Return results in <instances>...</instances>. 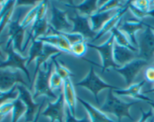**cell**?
Masks as SVG:
<instances>
[{"mask_svg":"<svg viewBox=\"0 0 154 122\" xmlns=\"http://www.w3.org/2000/svg\"><path fill=\"white\" fill-rule=\"evenodd\" d=\"M3 2H4V1H0V5L2 6V4H3Z\"/></svg>","mask_w":154,"mask_h":122,"instance_id":"7bdbcfd3","label":"cell"},{"mask_svg":"<svg viewBox=\"0 0 154 122\" xmlns=\"http://www.w3.org/2000/svg\"><path fill=\"white\" fill-rule=\"evenodd\" d=\"M14 106L11 112V122H18L21 117L25 115L26 107L23 102L18 97L16 100H13Z\"/></svg>","mask_w":154,"mask_h":122,"instance_id":"484cf974","label":"cell"},{"mask_svg":"<svg viewBox=\"0 0 154 122\" xmlns=\"http://www.w3.org/2000/svg\"><path fill=\"white\" fill-rule=\"evenodd\" d=\"M148 25H149V24H148ZM149 27H150V28H151L152 31H153V32H154V26H153V25H149Z\"/></svg>","mask_w":154,"mask_h":122,"instance_id":"b9f144b4","label":"cell"},{"mask_svg":"<svg viewBox=\"0 0 154 122\" xmlns=\"http://www.w3.org/2000/svg\"><path fill=\"white\" fill-rule=\"evenodd\" d=\"M78 101H79L84 106L86 110L88 112L90 116V119H91V122H116L111 120L109 117H108L106 114L102 112L99 108L94 107L91 104H90L88 102L83 100L80 97H78Z\"/></svg>","mask_w":154,"mask_h":122,"instance_id":"d6986e66","label":"cell"},{"mask_svg":"<svg viewBox=\"0 0 154 122\" xmlns=\"http://www.w3.org/2000/svg\"><path fill=\"white\" fill-rule=\"evenodd\" d=\"M117 10H118V9L108 10V11L97 12L95 14L92 15L90 17L92 29L96 32H97L98 31H100L101 28L104 26V25L117 13Z\"/></svg>","mask_w":154,"mask_h":122,"instance_id":"ac0fdd59","label":"cell"},{"mask_svg":"<svg viewBox=\"0 0 154 122\" xmlns=\"http://www.w3.org/2000/svg\"><path fill=\"white\" fill-rule=\"evenodd\" d=\"M38 1H18L16 4L17 6H28V5H35ZM37 5V4H36Z\"/></svg>","mask_w":154,"mask_h":122,"instance_id":"8d00e7d4","label":"cell"},{"mask_svg":"<svg viewBox=\"0 0 154 122\" xmlns=\"http://www.w3.org/2000/svg\"><path fill=\"white\" fill-rule=\"evenodd\" d=\"M63 82H64V80L62 79L61 76L55 70H54L50 78V87L51 90L54 92L55 91L60 92L63 88Z\"/></svg>","mask_w":154,"mask_h":122,"instance_id":"83f0119b","label":"cell"},{"mask_svg":"<svg viewBox=\"0 0 154 122\" xmlns=\"http://www.w3.org/2000/svg\"><path fill=\"white\" fill-rule=\"evenodd\" d=\"M3 43H4V41H0V58H5V55H3L2 52V50H1V46L3 44Z\"/></svg>","mask_w":154,"mask_h":122,"instance_id":"f35d334b","label":"cell"},{"mask_svg":"<svg viewBox=\"0 0 154 122\" xmlns=\"http://www.w3.org/2000/svg\"><path fill=\"white\" fill-rule=\"evenodd\" d=\"M17 85L13 87V88L11 90H9V91L3 92L2 94L0 95V106L5 103H7V102L16 100L17 98L19 97V91H18L17 88Z\"/></svg>","mask_w":154,"mask_h":122,"instance_id":"f546056e","label":"cell"},{"mask_svg":"<svg viewBox=\"0 0 154 122\" xmlns=\"http://www.w3.org/2000/svg\"><path fill=\"white\" fill-rule=\"evenodd\" d=\"M146 26H147V23L143 22L141 19L135 17L133 19L129 18L124 21H121L117 28L127 36L132 44L138 49V41H137L135 34L139 30L145 28Z\"/></svg>","mask_w":154,"mask_h":122,"instance_id":"5bb4252c","label":"cell"},{"mask_svg":"<svg viewBox=\"0 0 154 122\" xmlns=\"http://www.w3.org/2000/svg\"><path fill=\"white\" fill-rule=\"evenodd\" d=\"M75 86H81L84 87V88H87V89L90 90L92 93L94 95L95 98H96V101L98 104L99 103V98H98V94L102 90L105 89V88H108L109 90H116L118 89V87L114 86V85H111L109 84L106 83L104 81H102L99 76L96 75V73H95V70L93 67H90V72H89L88 75L87 76V77L85 79H84L83 80L80 81L78 83L75 84Z\"/></svg>","mask_w":154,"mask_h":122,"instance_id":"5b68a950","label":"cell"},{"mask_svg":"<svg viewBox=\"0 0 154 122\" xmlns=\"http://www.w3.org/2000/svg\"><path fill=\"white\" fill-rule=\"evenodd\" d=\"M37 40H41L43 43H48L62 52H66L71 54V44L67 39L62 34L61 32L56 31L51 25L49 31L47 35L38 37Z\"/></svg>","mask_w":154,"mask_h":122,"instance_id":"9a60e30c","label":"cell"},{"mask_svg":"<svg viewBox=\"0 0 154 122\" xmlns=\"http://www.w3.org/2000/svg\"><path fill=\"white\" fill-rule=\"evenodd\" d=\"M69 19L73 25L72 30L69 33L81 34L87 43H89L90 40L93 41L94 40L97 32L92 29L90 17L82 16L78 13L75 16H69Z\"/></svg>","mask_w":154,"mask_h":122,"instance_id":"52a82bcc","label":"cell"},{"mask_svg":"<svg viewBox=\"0 0 154 122\" xmlns=\"http://www.w3.org/2000/svg\"><path fill=\"white\" fill-rule=\"evenodd\" d=\"M63 92L67 108L69 109V112L72 114V115L75 117L78 97L76 96V94H75V88H74V85L71 79L64 80Z\"/></svg>","mask_w":154,"mask_h":122,"instance_id":"e0dca14e","label":"cell"},{"mask_svg":"<svg viewBox=\"0 0 154 122\" xmlns=\"http://www.w3.org/2000/svg\"><path fill=\"white\" fill-rule=\"evenodd\" d=\"M114 43H115V40H114L113 34H111L108 40L102 45H95L91 43H87L88 47L96 49L100 53L102 58V62H103V64H102L103 72L110 68L117 69L120 67L116 64L114 59Z\"/></svg>","mask_w":154,"mask_h":122,"instance_id":"8992f818","label":"cell"},{"mask_svg":"<svg viewBox=\"0 0 154 122\" xmlns=\"http://www.w3.org/2000/svg\"><path fill=\"white\" fill-rule=\"evenodd\" d=\"M87 42L86 40L77 42L71 45V54L77 57H83L87 50Z\"/></svg>","mask_w":154,"mask_h":122,"instance_id":"4316f807","label":"cell"},{"mask_svg":"<svg viewBox=\"0 0 154 122\" xmlns=\"http://www.w3.org/2000/svg\"><path fill=\"white\" fill-rule=\"evenodd\" d=\"M111 34L114 35V40H115L116 43H118L120 46L128 48V49H131V50L138 53V49L132 44V43L129 40L127 36L124 33L122 32L120 30H119L117 27H115V28H114L111 30Z\"/></svg>","mask_w":154,"mask_h":122,"instance_id":"7402d4cb","label":"cell"},{"mask_svg":"<svg viewBox=\"0 0 154 122\" xmlns=\"http://www.w3.org/2000/svg\"><path fill=\"white\" fill-rule=\"evenodd\" d=\"M52 58H51V61L45 63L43 68H41L39 70L37 76L33 79L32 84L33 89H34L32 95L34 100H35L38 97L41 95L46 96L47 98L48 97V98L54 100V102H55L58 99L60 93L57 94V93L53 91L50 87V78L54 70Z\"/></svg>","mask_w":154,"mask_h":122,"instance_id":"6da1fadb","label":"cell"},{"mask_svg":"<svg viewBox=\"0 0 154 122\" xmlns=\"http://www.w3.org/2000/svg\"><path fill=\"white\" fill-rule=\"evenodd\" d=\"M153 99H154V94H153Z\"/></svg>","mask_w":154,"mask_h":122,"instance_id":"f6af8a7d","label":"cell"},{"mask_svg":"<svg viewBox=\"0 0 154 122\" xmlns=\"http://www.w3.org/2000/svg\"><path fill=\"white\" fill-rule=\"evenodd\" d=\"M149 93H152V94H154V86H153V88H151V89L147 90V91H144V93H143V94H149Z\"/></svg>","mask_w":154,"mask_h":122,"instance_id":"ab89813d","label":"cell"},{"mask_svg":"<svg viewBox=\"0 0 154 122\" xmlns=\"http://www.w3.org/2000/svg\"><path fill=\"white\" fill-rule=\"evenodd\" d=\"M17 88L19 91V98L23 102L26 107V111L25 113V122H32L35 118V115L41 105L34 102L35 100L33 99L32 95L26 86L18 84Z\"/></svg>","mask_w":154,"mask_h":122,"instance_id":"4fadbf2b","label":"cell"},{"mask_svg":"<svg viewBox=\"0 0 154 122\" xmlns=\"http://www.w3.org/2000/svg\"><path fill=\"white\" fill-rule=\"evenodd\" d=\"M14 7L15 4L11 6V7H9L7 10V11L4 13V15L2 16V19H0V34H1L2 31L4 30V28H5L6 25L8 23H10V22L11 21V17L12 16H13Z\"/></svg>","mask_w":154,"mask_h":122,"instance_id":"4dcf8cb0","label":"cell"},{"mask_svg":"<svg viewBox=\"0 0 154 122\" xmlns=\"http://www.w3.org/2000/svg\"><path fill=\"white\" fill-rule=\"evenodd\" d=\"M65 106H66V101L62 90L59 94L58 99L55 102L52 103L48 101V106L42 112V115L51 118V122H65V118H66Z\"/></svg>","mask_w":154,"mask_h":122,"instance_id":"30bf717a","label":"cell"},{"mask_svg":"<svg viewBox=\"0 0 154 122\" xmlns=\"http://www.w3.org/2000/svg\"><path fill=\"white\" fill-rule=\"evenodd\" d=\"M59 53H63V52L60 51V49H57L56 47H54V46H51V45L45 44L42 55L35 61V68L33 79H35V76H37L39 70L42 68V66L44 65L45 63L48 62V59H51L53 56H54V55H57Z\"/></svg>","mask_w":154,"mask_h":122,"instance_id":"ffe728a7","label":"cell"},{"mask_svg":"<svg viewBox=\"0 0 154 122\" xmlns=\"http://www.w3.org/2000/svg\"><path fill=\"white\" fill-rule=\"evenodd\" d=\"M149 63L147 61L141 58H136L131 62L126 64V65L114 69V70L124 77L126 82V86L129 87L132 85L140 72Z\"/></svg>","mask_w":154,"mask_h":122,"instance_id":"8fae6325","label":"cell"},{"mask_svg":"<svg viewBox=\"0 0 154 122\" xmlns=\"http://www.w3.org/2000/svg\"><path fill=\"white\" fill-rule=\"evenodd\" d=\"M2 93H3V92H2V91H0V95H1V94H2Z\"/></svg>","mask_w":154,"mask_h":122,"instance_id":"ee69618b","label":"cell"},{"mask_svg":"<svg viewBox=\"0 0 154 122\" xmlns=\"http://www.w3.org/2000/svg\"><path fill=\"white\" fill-rule=\"evenodd\" d=\"M146 82H147L144 79V80L141 81V82H138V83L132 84L129 87H127V88H126V89L118 88V89L114 90L113 92H114V94H117V95L131 96L132 97H135L138 94H140L141 88L145 85Z\"/></svg>","mask_w":154,"mask_h":122,"instance_id":"603a6c76","label":"cell"},{"mask_svg":"<svg viewBox=\"0 0 154 122\" xmlns=\"http://www.w3.org/2000/svg\"><path fill=\"white\" fill-rule=\"evenodd\" d=\"M45 43L38 40H33L30 45L29 49V57L26 61V67L29 65L32 61L37 59L43 52Z\"/></svg>","mask_w":154,"mask_h":122,"instance_id":"d4e9b609","label":"cell"},{"mask_svg":"<svg viewBox=\"0 0 154 122\" xmlns=\"http://www.w3.org/2000/svg\"><path fill=\"white\" fill-rule=\"evenodd\" d=\"M138 103V101L129 102V103L122 101L114 95L113 90H109L105 103L98 106V108L106 115L111 114V115H115L118 119H121L124 117L132 119L129 109L133 105Z\"/></svg>","mask_w":154,"mask_h":122,"instance_id":"7a4b0ae2","label":"cell"},{"mask_svg":"<svg viewBox=\"0 0 154 122\" xmlns=\"http://www.w3.org/2000/svg\"><path fill=\"white\" fill-rule=\"evenodd\" d=\"M62 53H59L57 55L53 56L52 60L53 63H54V70L60 75L62 77V79L63 80H66V79H71L72 76H74L73 73L71 71L70 69L66 66V64H64L63 63H62L61 61H58L57 60V57L61 55Z\"/></svg>","mask_w":154,"mask_h":122,"instance_id":"cb8c5ba5","label":"cell"},{"mask_svg":"<svg viewBox=\"0 0 154 122\" xmlns=\"http://www.w3.org/2000/svg\"><path fill=\"white\" fill-rule=\"evenodd\" d=\"M38 8V4H37V5L35 6L33 8H32L30 10H29V12L26 13L25 17L23 19L22 21H21V25H22V26L24 28L26 29L28 27H29L30 25L35 22V20L36 18H37Z\"/></svg>","mask_w":154,"mask_h":122,"instance_id":"f1b7e54d","label":"cell"},{"mask_svg":"<svg viewBox=\"0 0 154 122\" xmlns=\"http://www.w3.org/2000/svg\"><path fill=\"white\" fill-rule=\"evenodd\" d=\"M46 100H47V98H45V100H44L43 103H42V104H41L40 108H39L37 114H36V115H35V119L33 120L32 122H38L39 118H40V116H41V115H42V106H43L44 103H45V101H46Z\"/></svg>","mask_w":154,"mask_h":122,"instance_id":"74e56055","label":"cell"},{"mask_svg":"<svg viewBox=\"0 0 154 122\" xmlns=\"http://www.w3.org/2000/svg\"><path fill=\"white\" fill-rule=\"evenodd\" d=\"M138 49V58L144 60L149 64L154 60V32L148 24L140 35Z\"/></svg>","mask_w":154,"mask_h":122,"instance_id":"277c9868","label":"cell"},{"mask_svg":"<svg viewBox=\"0 0 154 122\" xmlns=\"http://www.w3.org/2000/svg\"><path fill=\"white\" fill-rule=\"evenodd\" d=\"M138 58V53L115 42L114 46V59L120 67Z\"/></svg>","mask_w":154,"mask_h":122,"instance_id":"2e32d148","label":"cell"},{"mask_svg":"<svg viewBox=\"0 0 154 122\" xmlns=\"http://www.w3.org/2000/svg\"><path fill=\"white\" fill-rule=\"evenodd\" d=\"M141 112H142V116H141V119H140V121L138 122H147L149 118L150 117H152V115H153V111H152V109H150L147 112L141 110Z\"/></svg>","mask_w":154,"mask_h":122,"instance_id":"d590c367","label":"cell"},{"mask_svg":"<svg viewBox=\"0 0 154 122\" xmlns=\"http://www.w3.org/2000/svg\"><path fill=\"white\" fill-rule=\"evenodd\" d=\"M5 52L7 54V58L0 63V69H13V70H21L24 72L27 79L30 80V75L26 67V61L28 58L23 56L20 52L16 51L14 48L11 41L8 40L6 43Z\"/></svg>","mask_w":154,"mask_h":122,"instance_id":"3957f363","label":"cell"},{"mask_svg":"<svg viewBox=\"0 0 154 122\" xmlns=\"http://www.w3.org/2000/svg\"><path fill=\"white\" fill-rule=\"evenodd\" d=\"M21 10H22L20 9V11L17 12V17L12 19L9 23L8 40L11 41L15 50L22 54L26 28H24L21 25L20 18L21 15H22V12H20Z\"/></svg>","mask_w":154,"mask_h":122,"instance_id":"ba28073f","label":"cell"},{"mask_svg":"<svg viewBox=\"0 0 154 122\" xmlns=\"http://www.w3.org/2000/svg\"><path fill=\"white\" fill-rule=\"evenodd\" d=\"M65 122H90V118L88 117H85V118H82L81 120H78L72 115V114L69 112V109H66V118H65Z\"/></svg>","mask_w":154,"mask_h":122,"instance_id":"836d02e7","label":"cell"},{"mask_svg":"<svg viewBox=\"0 0 154 122\" xmlns=\"http://www.w3.org/2000/svg\"><path fill=\"white\" fill-rule=\"evenodd\" d=\"M13 106V100H12V101H9L7 102V103H3L2 105L0 106V114L4 115V116H6L8 114L10 113L11 112H12Z\"/></svg>","mask_w":154,"mask_h":122,"instance_id":"d6a6232c","label":"cell"},{"mask_svg":"<svg viewBox=\"0 0 154 122\" xmlns=\"http://www.w3.org/2000/svg\"><path fill=\"white\" fill-rule=\"evenodd\" d=\"M5 118V116H4V115H1V114H0V121H2V120L4 119Z\"/></svg>","mask_w":154,"mask_h":122,"instance_id":"60d3db41","label":"cell"},{"mask_svg":"<svg viewBox=\"0 0 154 122\" xmlns=\"http://www.w3.org/2000/svg\"><path fill=\"white\" fill-rule=\"evenodd\" d=\"M21 84L28 88L22 74L18 70L0 69V91L5 92L15 85Z\"/></svg>","mask_w":154,"mask_h":122,"instance_id":"7c38bea8","label":"cell"},{"mask_svg":"<svg viewBox=\"0 0 154 122\" xmlns=\"http://www.w3.org/2000/svg\"><path fill=\"white\" fill-rule=\"evenodd\" d=\"M50 7L51 16L49 20L51 26L58 32H70L73 28V25L69 21L67 12L58 8L54 4H51Z\"/></svg>","mask_w":154,"mask_h":122,"instance_id":"9c48e42d","label":"cell"},{"mask_svg":"<svg viewBox=\"0 0 154 122\" xmlns=\"http://www.w3.org/2000/svg\"><path fill=\"white\" fill-rule=\"evenodd\" d=\"M135 98L138 99V100H144V101L147 102V103H148V104L150 105V106L154 109V100H153V99H151V98H150L149 97H147L146 94H141V93H140V94H138V95H137ZM152 122H154V119L153 120V121Z\"/></svg>","mask_w":154,"mask_h":122,"instance_id":"e575fe53","label":"cell"},{"mask_svg":"<svg viewBox=\"0 0 154 122\" xmlns=\"http://www.w3.org/2000/svg\"><path fill=\"white\" fill-rule=\"evenodd\" d=\"M144 80L154 84V66H148L144 72Z\"/></svg>","mask_w":154,"mask_h":122,"instance_id":"1f68e13d","label":"cell"},{"mask_svg":"<svg viewBox=\"0 0 154 122\" xmlns=\"http://www.w3.org/2000/svg\"><path fill=\"white\" fill-rule=\"evenodd\" d=\"M68 2L70 3V1H68ZM66 6L71 7V8L78 10L79 14L87 16V17H90L92 15L97 13L99 9V1H82L81 4L73 5L72 4H71Z\"/></svg>","mask_w":154,"mask_h":122,"instance_id":"44dd1931","label":"cell"}]
</instances>
